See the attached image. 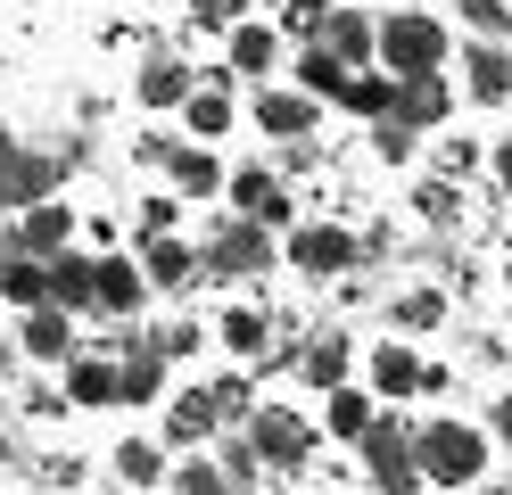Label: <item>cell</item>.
I'll return each instance as SVG.
<instances>
[{"mask_svg": "<svg viewBox=\"0 0 512 495\" xmlns=\"http://www.w3.org/2000/svg\"><path fill=\"white\" fill-rule=\"evenodd\" d=\"M413 462H422V479L438 487H479L488 479V429H471V421H430V429H413Z\"/></svg>", "mask_w": 512, "mask_h": 495, "instance_id": "obj_1", "label": "cell"}, {"mask_svg": "<svg viewBox=\"0 0 512 495\" xmlns=\"http://www.w3.org/2000/svg\"><path fill=\"white\" fill-rule=\"evenodd\" d=\"M356 454H364V471H372L380 495H413V487H422V462H413V421H405V413H372V429L356 438Z\"/></svg>", "mask_w": 512, "mask_h": 495, "instance_id": "obj_2", "label": "cell"}, {"mask_svg": "<svg viewBox=\"0 0 512 495\" xmlns=\"http://www.w3.org/2000/svg\"><path fill=\"white\" fill-rule=\"evenodd\" d=\"M389 75H438L446 66V25L422 17V9H397V17H380V50H372Z\"/></svg>", "mask_w": 512, "mask_h": 495, "instance_id": "obj_3", "label": "cell"}, {"mask_svg": "<svg viewBox=\"0 0 512 495\" xmlns=\"http://www.w3.org/2000/svg\"><path fill=\"white\" fill-rule=\"evenodd\" d=\"M199 264H207L215 281H256V273H273V231L248 223V215H223V223L207 231Z\"/></svg>", "mask_w": 512, "mask_h": 495, "instance_id": "obj_4", "label": "cell"}, {"mask_svg": "<svg viewBox=\"0 0 512 495\" xmlns=\"http://www.w3.org/2000/svg\"><path fill=\"white\" fill-rule=\"evenodd\" d=\"M356 256H364V240H356L347 223H298L290 248H281V264H290V273H306V281H339Z\"/></svg>", "mask_w": 512, "mask_h": 495, "instance_id": "obj_5", "label": "cell"}, {"mask_svg": "<svg viewBox=\"0 0 512 495\" xmlns=\"http://www.w3.org/2000/svg\"><path fill=\"white\" fill-rule=\"evenodd\" d=\"M248 446H256L265 471H306L314 429H306V413H290V405H256V413H248Z\"/></svg>", "mask_w": 512, "mask_h": 495, "instance_id": "obj_6", "label": "cell"}, {"mask_svg": "<svg viewBox=\"0 0 512 495\" xmlns=\"http://www.w3.org/2000/svg\"><path fill=\"white\" fill-rule=\"evenodd\" d=\"M223 198H232V215H248V223H265V231H290V190H281V174L273 165H240V174H223Z\"/></svg>", "mask_w": 512, "mask_h": 495, "instance_id": "obj_7", "label": "cell"}, {"mask_svg": "<svg viewBox=\"0 0 512 495\" xmlns=\"http://www.w3.org/2000/svg\"><path fill=\"white\" fill-rule=\"evenodd\" d=\"M9 248H17V256H58V248H75V207H67V198H34V207L17 215Z\"/></svg>", "mask_w": 512, "mask_h": 495, "instance_id": "obj_8", "label": "cell"}, {"mask_svg": "<svg viewBox=\"0 0 512 495\" xmlns=\"http://www.w3.org/2000/svg\"><path fill=\"white\" fill-rule=\"evenodd\" d=\"M141 297L149 281L133 256H91V314H141Z\"/></svg>", "mask_w": 512, "mask_h": 495, "instance_id": "obj_9", "label": "cell"}, {"mask_svg": "<svg viewBox=\"0 0 512 495\" xmlns=\"http://www.w3.org/2000/svg\"><path fill=\"white\" fill-rule=\"evenodd\" d=\"M389 116L413 124V132H438L446 116H455V83L446 75H397V108Z\"/></svg>", "mask_w": 512, "mask_h": 495, "instance_id": "obj_10", "label": "cell"}, {"mask_svg": "<svg viewBox=\"0 0 512 495\" xmlns=\"http://www.w3.org/2000/svg\"><path fill=\"white\" fill-rule=\"evenodd\" d=\"M463 99H471V108H504V99H512V58H504V42H471V50H463Z\"/></svg>", "mask_w": 512, "mask_h": 495, "instance_id": "obj_11", "label": "cell"}, {"mask_svg": "<svg viewBox=\"0 0 512 495\" xmlns=\"http://www.w3.org/2000/svg\"><path fill=\"white\" fill-rule=\"evenodd\" d=\"M149 396H166V355L149 347V330H133L116 363V405H149Z\"/></svg>", "mask_w": 512, "mask_h": 495, "instance_id": "obj_12", "label": "cell"}, {"mask_svg": "<svg viewBox=\"0 0 512 495\" xmlns=\"http://www.w3.org/2000/svg\"><path fill=\"white\" fill-rule=\"evenodd\" d=\"M17 355H34V363H67L75 355V314L67 306H34L17 322Z\"/></svg>", "mask_w": 512, "mask_h": 495, "instance_id": "obj_13", "label": "cell"}, {"mask_svg": "<svg viewBox=\"0 0 512 495\" xmlns=\"http://www.w3.org/2000/svg\"><path fill=\"white\" fill-rule=\"evenodd\" d=\"M314 42H323L339 66H372V50H380V17H364V9H331Z\"/></svg>", "mask_w": 512, "mask_h": 495, "instance_id": "obj_14", "label": "cell"}, {"mask_svg": "<svg viewBox=\"0 0 512 495\" xmlns=\"http://www.w3.org/2000/svg\"><path fill=\"white\" fill-rule=\"evenodd\" d=\"M256 132H273V141H306V132H314V99L290 91V83H265V91H256Z\"/></svg>", "mask_w": 512, "mask_h": 495, "instance_id": "obj_15", "label": "cell"}, {"mask_svg": "<svg viewBox=\"0 0 512 495\" xmlns=\"http://www.w3.org/2000/svg\"><path fill=\"white\" fill-rule=\"evenodd\" d=\"M190 91H199V66H182V58H141L133 66V99L141 108H182Z\"/></svg>", "mask_w": 512, "mask_h": 495, "instance_id": "obj_16", "label": "cell"}, {"mask_svg": "<svg viewBox=\"0 0 512 495\" xmlns=\"http://www.w3.org/2000/svg\"><path fill=\"white\" fill-rule=\"evenodd\" d=\"M207 438H215V396H207V380H199V388H182V396H166V446L199 454Z\"/></svg>", "mask_w": 512, "mask_h": 495, "instance_id": "obj_17", "label": "cell"}, {"mask_svg": "<svg viewBox=\"0 0 512 495\" xmlns=\"http://www.w3.org/2000/svg\"><path fill=\"white\" fill-rule=\"evenodd\" d=\"M0 190H9V207H34V198H58V157L9 149V157H0Z\"/></svg>", "mask_w": 512, "mask_h": 495, "instance_id": "obj_18", "label": "cell"}, {"mask_svg": "<svg viewBox=\"0 0 512 495\" xmlns=\"http://www.w3.org/2000/svg\"><path fill=\"white\" fill-rule=\"evenodd\" d=\"M223 66H232V75H265V83H273V66H281V25L240 17V25H232V50H223Z\"/></svg>", "mask_w": 512, "mask_h": 495, "instance_id": "obj_19", "label": "cell"}, {"mask_svg": "<svg viewBox=\"0 0 512 495\" xmlns=\"http://www.w3.org/2000/svg\"><path fill=\"white\" fill-rule=\"evenodd\" d=\"M347 363H356V347H347V330H314V339L298 347V372H306V388H347Z\"/></svg>", "mask_w": 512, "mask_h": 495, "instance_id": "obj_20", "label": "cell"}, {"mask_svg": "<svg viewBox=\"0 0 512 495\" xmlns=\"http://www.w3.org/2000/svg\"><path fill=\"white\" fill-rule=\"evenodd\" d=\"M141 281L149 289H190V281H199V248H182L174 240V231H166V240H141Z\"/></svg>", "mask_w": 512, "mask_h": 495, "instance_id": "obj_21", "label": "cell"}, {"mask_svg": "<svg viewBox=\"0 0 512 495\" xmlns=\"http://www.w3.org/2000/svg\"><path fill=\"white\" fill-rule=\"evenodd\" d=\"M166 174H174L182 198H223V157H215L207 141H182V149L166 157Z\"/></svg>", "mask_w": 512, "mask_h": 495, "instance_id": "obj_22", "label": "cell"}, {"mask_svg": "<svg viewBox=\"0 0 512 495\" xmlns=\"http://www.w3.org/2000/svg\"><path fill=\"white\" fill-rule=\"evenodd\" d=\"M67 405H83V413H100V405H116V363L108 355H67Z\"/></svg>", "mask_w": 512, "mask_h": 495, "instance_id": "obj_23", "label": "cell"}, {"mask_svg": "<svg viewBox=\"0 0 512 495\" xmlns=\"http://www.w3.org/2000/svg\"><path fill=\"white\" fill-rule=\"evenodd\" d=\"M413 388H422V355H413L405 339H389V347H372V396H389V405H405Z\"/></svg>", "mask_w": 512, "mask_h": 495, "instance_id": "obj_24", "label": "cell"}, {"mask_svg": "<svg viewBox=\"0 0 512 495\" xmlns=\"http://www.w3.org/2000/svg\"><path fill=\"white\" fill-rule=\"evenodd\" d=\"M339 108L364 116V124H380V116L397 108V75H389V66H356V75H347V91H339Z\"/></svg>", "mask_w": 512, "mask_h": 495, "instance_id": "obj_25", "label": "cell"}, {"mask_svg": "<svg viewBox=\"0 0 512 495\" xmlns=\"http://www.w3.org/2000/svg\"><path fill=\"white\" fill-rule=\"evenodd\" d=\"M0 297H9L17 314L50 306V256H17V248H9V264H0Z\"/></svg>", "mask_w": 512, "mask_h": 495, "instance_id": "obj_26", "label": "cell"}, {"mask_svg": "<svg viewBox=\"0 0 512 495\" xmlns=\"http://www.w3.org/2000/svg\"><path fill=\"white\" fill-rule=\"evenodd\" d=\"M215 339L232 347L240 363H265V355H273V314H256V306H232V314L215 322Z\"/></svg>", "mask_w": 512, "mask_h": 495, "instance_id": "obj_27", "label": "cell"}, {"mask_svg": "<svg viewBox=\"0 0 512 495\" xmlns=\"http://www.w3.org/2000/svg\"><path fill=\"white\" fill-rule=\"evenodd\" d=\"M290 75H298V91H306V99H339V91H347V75H356V66H339V58L323 50V42H306V50L290 58Z\"/></svg>", "mask_w": 512, "mask_h": 495, "instance_id": "obj_28", "label": "cell"}, {"mask_svg": "<svg viewBox=\"0 0 512 495\" xmlns=\"http://www.w3.org/2000/svg\"><path fill=\"white\" fill-rule=\"evenodd\" d=\"M50 306L91 314V256H75V248H58V256H50Z\"/></svg>", "mask_w": 512, "mask_h": 495, "instance_id": "obj_29", "label": "cell"}, {"mask_svg": "<svg viewBox=\"0 0 512 495\" xmlns=\"http://www.w3.org/2000/svg\"><path fill=\"white\" fill-rule=\"evenodd\" d=\"M182 124H190V141H207V149H215L223 132H232V91H207V83H199V91L182 99Z\"/></svg>", "mask_w": 512, "mask_h": 495, "instance_id": "obj_30", "label": "cell"}, {"mask_svg": "<svg viewBox=\"0 0 512 495\" xmlns=\"http://www.w3.org/2000/svg\"><path fill=\"white\" fill-rule=\"evenodd\" d=\"M372 413H380V396H364V388H331V405H323V429L356 446L364 429H372Z\"/></svg>", "mask_w": 512, "mask_h": 495, "instance_id": "obj_31", "label": "cell"}, {"mask_svg": "<svg viewBox=\"0 0 512 495\" xmlns=\"http://www.w3.org/2000/svg\"><path fill=\"white\" fill-rule=\"evenodd\" d=\"M108 462H116V479H124V495H149L157 479H166V454H157L149 438H124V446H116Z\"/></svg>", "mask_w": 512, "mask_h": 495, "instance_id": "obj_32", "label": "cell"}, {"mask_svg": "<svg viewBox=\"0 0 512 495\" xmlns=\"http://www.w3.org/2000/svg\"><path fill=\"white\" fill-rule=\"evenodd\" d=\"M207 396H215V429H248V413H256V388H248L240 372L207 380Z\"/></svg>", "mask_w": 512, "mask_h": 495, "instance_id": "obj_33", "label": "cell"}, {"mask_svg": "<svg viewBox=\"0 0 512 495\" xmlns=\"http://www.w3.org/2000/svg\"><path fill=\"white\" fill-rule=\"evenodd\" d=\"M389 322H397V330H438V322H446V297H438V289H405L397 306H389Z\"/></svg>", "mask_w": 512, "mask_h": 495, "instance_id": "obj_34", "label": "cell"}, {"mask_svg": "<svg viewBox=\"0 0 512 495\" xmlns=\"http://www.w3.org/2000/svg\"><path fill=\"white\" fill-rule=\"evenodd\" d=\"M455 9H463V25L479 33V42H504L512 33V0H455Z\"/></svg>", "mask_w": 512, "mask_h": 495, "instance_id": "obj_35", "label": "cell"}, {"mask_svg": "<svg viewBox=\"0 0 512 495\" xmlns=\"http://www.w3.org/2000/svg\"><path fill=\"white\" fill-rule=\"evenodd\" d=\"M413 141H422V132L397 124V116H380V124H372V157H380V165H405V157H413Z\"/></svg>", "mask_w": 512, "mask_h": 495, "instance_id": "obj_36", "label": "cell"}, {"mask_svg": "<svg viewBox=\"0 0 512 495\" xmlns=\"http://www.w3.org/2000/svg\"><path fill=\"white\" fill-rule=\"evenodd\" d=\"M331 17V0H281V33H298V42H314Z\"/></svg>", "mask_w": 512, "mask_h": 495, "instance_id": "obj_37", "label": "cell"}, {"mask_svg": "<svg viewBox=\"0 0 512 495\" xmlns=\"http://www.w3.org/2000/svg\"><path fill=\"white\" fill-rule=\"evenodd\" d=\"M199 339H207L199 322H157V330H149V347L166 355V363H174V355H199Z\"/></svg>", "mask_w": 512, "mask_h": 495, "instance_id": "obj_38", "label": "cell"}, {"mask_svg": "<svg viewBox=\"0 0 512 495\" xmlns=\"http://www.w3.org/2000/svg\"><path fill=\"white\" fill-rule=\"evenodd\" d=\"M413 207H422V223H455L463 198H455V182H422V190H413Z\"/></svg>", "mask_w": 512, "mask_h": 495, "instance_id": "obj_39", "label": "cell"}, {"mask_svg": "<svg viewBox=\"0 0 512 495\" xmlns=\"http://www.w3.org/2000/svg\"><path fill=\"white\" fill-rule=\"evenodd\" d=\"M174 215H182V198H141L133 231H141V240H166V231H174Z\"/></svg>", "mask_w": 512, "mask_h": 495, "instance_id": "obj_40", "label": "cell"}, {"mask_svg": "<svg viewBox=\"0 0 512 495\" xmlns=\"http://www.w3.org/2000/svg\"><path fill=\"white\" fill-rule=\"evenodd\" d=\"M438 165H446V182H455V174H479V149H471V141H446Z\"/></svg>", "mask_w": 512, "mask_h": 495, "instance_id": "obj_41", "label": "cell"}, {"mask_svg": "<svg viewBox=\"0 0 512 495\" xmlns=\"http://www.w3.org/2000/svg\"><path fill=\"white\" fill-rule=\"evenodd\" d=\"M174 149H182V141H166V132H141V141H133V157H141V165H166Z\"/></svg>", "mask_w": 512, "mask_h": 495, "instance_id": "obj_42", "label": "cell"}, {"mask_svg": "<svg viewBox=\"0 0 512 495\" xmlns=\"http://www.w3.org/2000/svg\"><path fill=\"white\" fill-rule=\"evenodd\" d=\"M25 413L50 421V413H67V396H58V388H25Z\"/></svg>", "mask_w": 512, "mask_h": 495, "instance_id": "obj_43", "label": "cell"}, {"mask_svg": "<svg viewBox=\"0 0 512 495\" xmlns=\"http://www.w3.org/2000/svg\"><path fill=\"white\" fill-rule=\"evenodd\" d=\"M488 429H496V438H504V446H512V388H504V396H496V413H488Z\"/></svg>", "mask_w": 512, "mask_h": 495, "instance_id": "obj_44", "label": "cell"}, {"mask_svg": "<svg viewBox=\"0 0 512 495\" xmlns=\"http://www.w3.org/2000/svg\"><path fill=\"white\" fill-rule=\"evenodd\" d=\"M496 182H504V198H512V141L496 149Z\"/></svg>", "mask_w": 512, "mask_h": 495, "instance_id": "obj_45", "label": "cell"}, {"mask_svg": "<svg viewBox=\"0 0 512 495\" xmlns=\"http://www.w3.org/2000/svg\"><path fill=\"white\" fill-rule=\"evenodd\" d=\"M248 9H256V0H223V17H232V25H240V17H248Z\"/></svg>", "mask_w": 512, "mask_h": 495, "instance_id": "obj_46", "label": "cell"}, {"mask_svg": "<svg viewBox=\"0 0 512 495\" xmlns=\"http://www.w3.org/2000/svg\"><path fill=\"white\" fill-rule=\"evenodd\" d=\"M9 149H17V132H9V116H0V157H9Z\"/></svg>", "mask_w": 512, "mask_h": 495, "instance_id": "obj_47", "label": "cell"}, {"mask_svg": "<svg viewBox=\"0 0 512 495\" xmlns=\"http://www.w3.org/2000/svg\"><path fill=\"white\" fill-rule=\"evenodd\" d=\"M0 380H9V330H0Z\"/></svg>", "mask_w": 512, "mask_h": 495, "instance_id": "obj_48", "label": "cell"}, {"mask_svg": "<svg viewBox=\"0 0 512 495\" xmlns=\"http://www.w3.org/2000/svg\"><path fill=\"white\" fill-rule=\"evenodd\" d=\"M463 495H504V487H488V479H479V487H463Z\"/></svg>", "mask_w": 512, "mask_h": 495, "instance_id": "obj_49", "label": "cell"}, {"mask_svg": "<svg viewBox=\"0 0 512 495\" xmlns=\"http://www.w3.org/2000/svg\"><path fill=\"white\" fill-rule=\"evenodd\" d=\"M0 264H9V231H0Z\"/></svg>", "mask_w": 512, "mask_h": 495, "instance_id": "obj_50", "label": "cell"}, {"mask_svg": "<svg viewBox=\"0 0 512 495\" xmlns=\"http://www.w3.org/2000/svg\"><path fill=\"white\" fill-rule=\"evenodd\" d=\"M504 289H512V256H504Z\"/></svg>", "mask_w": 512, "mask_h": 495, "instance_id": "obj_51", "label": "cell"}, {"mask_svg": "<svg viewBox=\"0 0 512 495\" xmlns=\"http://www.w3.org/2000/svg\"><path fill=\"white\" fill-rule=\"evenodd\" d=\"M0 215H9V190H0Z\"/></svg>", "mask_w": 512, "mask_h": 495, "instance_id": "obj_52", "label": "cell"}]
</instances>
